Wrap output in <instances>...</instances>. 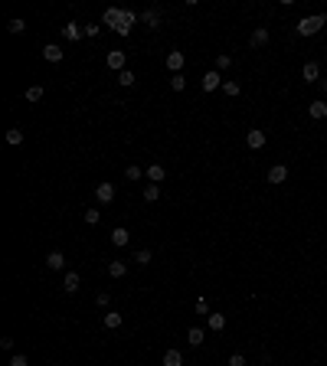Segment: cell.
Returning a JSON list of instances; mask_svg holds the SVG:
<instances>
[{
  "instance_id": "1",
  "label": "cell",
  "mask_w": 327,
  "mask_h": 366,
  "mask_svg": "<svg viewBox=\"0 0 327 366\" xmlns=\"http://www.w3.org/2000/svg\"><path fill=\"white\" fill-rule=\"evenodd\" d=\"M324 23H327V16H324V13L301 16V20H298V33H301V36H314V33L324 30Z\"/></svg>"
},
{
  "instance_id": "2",
  "label": "cell",
  "mask_w": 327,
  "mask_h": 366,
  "mask_svg": "<svg viewBox=\"0 0 327 366\" xmlns=\"http://www.w3.org/2000/svg\"><path fill=\"white\" fill-rule=\"evenodd\" d=\"M134 20H138L134 10H121V16H118V23H115V33H118V36H128L131 26H134Z\"/></svg>"
},
{
  "instance_id": "3",
  "label": "cell",
  "mask_w": 327,
  "mask_h": 366,
  "mask_svg": "<svg viewBox=\"0 0 327 366\" xmlns=\"http://www.w3.org/2000/svg\"><path fill=\"white\" fill-rule=\"evenodd\" d=\"M125 59H128V53H121V49H111V53L105 56L108 69H115V72H125Z\"/></svg>"
},
{
  "instance_id": "4",
  "label": "cell",
  "mask_w": 327,
  "mask_h": 366,
  "mask_svg": "<svg viewBox=\"0 0 327 366\" xmlns=\"http://www.w3.org/2000/svg\"><path fill=\"white\" fill-rule=\"evenodd\" d=\"M216 88H223V75L216 69H210L203 75V92H216Z\"/></svg>"
},
{
  "instance_id": "5",
  "label": "cell",
  "mask_w": 327,
  "mask_h": 366,
  "mask_svg": "<svg viewBox=\"0 0 327 366\" xmlns=\"http://www.w3.org/2000/svg\"><path fill=\"white\" fill-rule=\"evenodd\" d=\"M301 75H304V82L311 85V82H321V66L314 63V59H308L304 63V69H301Z\"/></svg>"
},
{
  "instance_id": "6",
  "label": "cell",
  "mask_w": 327,
  "mask_h": 366,
  "mask_svg": "<svg viewBox=\"0 0 327 366\" xmlns=\"http://www.w3.org/2000/svg\"><path fill=\"white\" fill-rule=\"evenodd\" d=\"M265 141H268V138H265V131H258V128H252V131L245 134V144H249L252 150H262V147H265Z\"/></svg>"
},
{
  "instance_id": "7",
  "label": "cell",
  "mask_w": 327,
  "mask_h": 366,
  "mask_svg": "<svg viewBox=\"0 0 327 366\" xmlns=\"http://www.w3.org/2000/svg\"><path fill=\"white\" fill-rule=\"evenodd\" d=\"M183 63H187V59H183V53H177V49H173V53H167V69H170L173 75H180Z\"/></svg>"
},
{
  "instance_id": "8",
  "label": "cell",
  "mask_w": 327,
  "mask_h": 366,
  "mask_svg": "<svg viewBox=\"0 0 327 366\" xmlns=\"http://www.w3.org/2000/svg\"><path fill=\"white\" fill-rule=\"evenodd\" d=\"M95 196H98V203H111L115 200V183H98V187H95Z\"/></svg>"
},
{
  "instance_id": "9",
  "label": "cell",
  "mask_w": 327,
  "mask_h": 366,
  "mask_svg": "<svg viewBox=\"0 0 327 366\" xmlns=\"http://www.w3.org/2000/svg\"><path fill=\"white\" fill-rule=\"evenodd\" d=\"M308 115H311L314 118V121H324V118H327V101H311V105H308Z\"/></svg>"
},
{
  "instance_id": "10",
  "label": "cell",
  "mask_w": 327,
  "mask_h": 366,
  "mask_svg": "<svg viewBox=\"0 0 327 366\" xmlns=\"http://www.w3.org/2000/svg\"><path fill=\"white\" fill-rule=\"evenodd\" d=\"M43 59H46V63H63V46H56V43L43 46Z\"/></svg>"
},
{
  "instance_id": "11",
  "label": "cell",
  "mask_w": 327,
  "mask_h": 366,
  "mask_svg": "<svg viewBox=\"0 0 327 366\" xmlns=\"http://www.w3.org/2000/svg\"><path fill=\"white\" fill-rule=\"evenodd\" d=\"M128 242H131V232H128V229H111V245H118V249H125Z\"/></svg>"
},
{
  "instance_id": "12",
  "label": "cell",
  "mask_w": 327,
  "mask_h": 366,
  "mask_svg": "<svg viewBox=\"0 0 327 366\" xmlns=\"http://www.w3.org/2000/svg\"><path fill=\"white\" fill-rule=\"evenodd\" d=\"M82 36H85V30H82L79 23H66L63 26V39H69V43H76V39H82Z\"/></svg>"
},
{
  "instance_id": "13",
  "label": "cell",
  "mask_w": 327,
  "mask_h": 366,
  "mask_svg": "<svg viewBox=\"0 0 327 366\" xmlns=\"http://www.w3.org/2000/svg\"><path fill=\"white\" fill-rule=\"evenodd\" d=\"M285 180H288V167L285 164H275L268 170V183H285Z\"/></svg>"
},
{
  "instance_id": "14",
  "label": "cell",
  "mask_w": 327,
  "mask_h": 366,
  "mask_svg": "<svg viewBox=\"0 0 327 366\" xmlns=\"http://www.w3.org/2000/svg\"><path fill=\"white\" fill-rule=\"evenodd\" d=\"M46 268H53V272L66 268V255H63V252H49V255H46Z\"/></svg>"
},
{
  "instance_id": "15",
  "label": "cell",
  "mask_w": 327,
  "mask_h": 366,
  "mask_svg": "<svg viewBox=\"0 0 327 366\" xmlns=\"http://www.w3.org/2000/svg\"><path fill=\"white\" fill-rule=\"evenodd\" d=\"M79 285H82V278H79L76 272H66V278H63V288L69 291V294H76V291H79Z\"/></svg>"
},
{
  "instance_id": "16",
  "label": "cell",
  "mask_w": 327,
  "mask_h": 366,
  "mask_svg": "<svg viewBox=\"0 0 327 366\" xmlns=\"http://www.w3.org/2000/svg\"><path fill=\"white\" fill-rule=\"evenodd\" d=\"M121 324H125V314H118V311H108V314H105V327H108V330H118Z\"/></svg>"
},
{
  "instance_id": "17",
  "label": "cell",
  "mask_w": 327,
  "mask_h": 366,
  "mask_svg": "<svg viewBox=\"0 0 327 366\" xmlns=\"http://www.w3.org/2000/svg\"><path fill=\"white\" fill-rule=\"evenodd\" d=\"M108 275H111V278H125V275H128V262H108Z\"/></svg>"
},
{
  "instance_id": "18",
  "label": "cell",
  "mask_w": 327,
  "mask_h": 366,
  "mask_svg": "<svg viewBox=\"0 0 327 366\" xmlns=\"http://www.w3.org/2000/svg\"><path fill=\"white\" fill-rule=\"evenodd\" d=\"M164 366H183V353H180V350H167V353H164Z\"/></svg>"
},
{
  "instance_id": "19",
  "label": "cell",
  "mask_w": 327,
  "mask_h": 366,
  "mask_svg": "<svg viewBox=\"0 0 327 366\" xmlns=\"http://www.w3.org/2000/svg\"><path fill=\"white\" fill-rule=\"evenodd\" d=\"M164 177H167V170H164L161 164H151V167H148V180H151V183H161Z\"/></svg>"
},
{
  "instance_id": "20",
  "label": "cell",
  "mask_w": 327,
  "mask_h": 366,
  "mask_svg": "<svg viewBox=\"0 0 327 366\" xmlns=\"http://www.w3.org/2000/svg\"><path fill=\"white\" fill-rule=\"evenodd\" d=\"M141 20H144L151 30H157V26H161V13H157V10H144V13H141Z\"/></svg>"
},
{
  "instance_id": "21",
  "label": "cell",
  "mask_w": 327,
  "mask_h": 366,
  "mask_svg": "<svg viewBox=\"0 0 327 366\" xmlns=\"http://www.w3.org/2000/svg\"><path fill=\"white\" fill-rule=\"evenodd\" d=\"M118 16H121V10H118V7H108V10H105V16H101V23H105V26H111V30H115Z\"/></svg>"
},
{
  "instance_id": "22",
  "label": "cell",
  "mask_w": 327,
  "mask_h": 366,
  "mask_svg": "<svg viewBox=\"0 0 327 366\" xmlns=\"http://www.w3.org/2000/svg\"><path fill=\"white\" fill-rule=\"evenodd\" d=\"M7 144H10V147H20V144H23V131H20V128H10V131H7Z\"/></svg>"
},
{
  "instance_id": "23",
  "label": "cell",
  "mask_w": 327,
  "mask_h": 366,
  "mask_svg": "<svg viewBox=\"0 0 327 366\" xmlns=\"http://www.w3.org/2000/svg\"><path fill=\"white\" fill-rule=\"evenodd\" d=\"M268 43V30L265 26H255V33H252V46H265Z\"/></svg>"
},
{
  "instance_id": "24",
  "label": "cell",
  "mask_w": 327,
  "mask_h": 366,
  "mask_svg": "<svg viewBox=\"0 0 327 366\" xmlns=\"http://www.w3.org/2000/svg\"><path fill=\"white\" fill-rule=\"evenodd\" d=\"M187 343H190V347H200V343H203V330L200 327H190L187 330Z\"/></svg>"
},
{
  "instance_id": "25",
  "label": "cell",
  "mask_w": 327,
  "mask_h": 366,
  "mask_svg": "<svg viewBox=\"0 0 327 366\" xmlns=\"http://www.w3.org/2000/svg\"><path fill=\"white\" fill-rule=\"evenodd\" d=\"M118 82H121V85H125V88H131L134 82H138V75H134L131 69H125V72H118Z\"/></svg>"
},
{
  "instance_id": "26",
  "label": "cell",
  "mask_w": 327,
  "mask_h": 366,
  "mask_svg": "<svg viewBox=\"0 0 327 366\" xmlns=\"http://www.w3.org/2000/svg\"><path fill=\"white\" fill-rule=\"evenodd\" d=\"M229 66H233V56H229V53H219L216 56V72H226Z\"/></svg>"
},
{
  "instance_id": "27",
  "label": "cell",
  "mask_w": 327,
  "mask_h": 366,
  "mask_svg": "<svg viewBox=\"0 0 327 366\" xmlns=\"http://www.w3.org/2000/svg\"><path fill=\"white\" fill-rule=\"evenodd\" d=\"M144 200H148V203L161 200V187H157V183H148V187H144Z\"/></svg>"
},
{
  "instance_id": "28",
  "label": "cell",
  "mask_w": 327,
  "mask_h": 366,
  "mask_svg": "<svg viewBox=\"0 0 327 366\" xmlns=\"http://www.w3.org/2000/svg\"><path fill=\"white\" fill-rule=\"evenodd\" d=\"M226 327V314H210V330H223Z\"/></svg>"
},
{
  "instance_id": "29",
  "label": "cell",
  "mask_w": 327,
  "mask_h": 366,
  "mask_svg": "<svg viewBox=\"0 0 327 366\" xmlns=\"http://www.w3.org/2000/svg\"><path fill=\"white\" fill-rule=\"evenodd\" d=\"M223 92H226L229 98H236V95H239L242 88H239V82H233V78H226V82H223Z\"/></svg>"
},
{
  "instance_id": "30",
  "label": "cell",
  "mask_w": 327,
  "mask_h": 366,
  "mask_svg": "<svg viewBox=\"0 0 327 366\" xmlns=\"http://www.w3.org/2000/svg\"><path fill=\"white\" fill-rule=\"evenodd\" d=\"M43 98V85H30L26 88V101H39Z\"/></svg>"
},
{
  "instance_id": "31",
  "label": "cell",
  "mask_w": 327,
  "mask_h": 366,
  "mask_svg": "<svg viewBox=\"0 0 327 366\" xmlns=\"http://www.w3.org/2000/svg\"><path fill=\"white\" fill-rule=\"evenodd\" d=\"M85 222H88V226H98V222H101V213L98 210H85Z\"/></svg>"
},
{
  "instance_id": "32",
  "label": "cell",
  "mask_w": 327,
  "mask_h": 366,
  "mask_svg": "<svg viewBox=\"0 0 327 366\" xmlns=\"http://www.w3.org/2000/svg\"><path fill=\"white\" fill-rule=\"evenodd\" d=\"M134 262H138V265H151V252H148V249L134 252Z\"/></svg>"
},
{
  "instance_id": "33",
  "label": "cell",
  "mask_w": 327,
  "mask_h": 366,
  "mask_svg": "<svg viewBox=\"0 0 327 366\" xmlns=\"http://www.w3.org/2000/svg\"><path fill=\"white\" fill-rule=\"evenodd\" d=\"M170 88H173V92H183V88H187V78H183V75H173L170 78Z\"/></svg>"
},
{
  "instance_id": "34",
  "label": "cell",
  "mask_w": 327,
  "mask_h": 366,
  "mask_svg": "<svg viewBox=\"0 0 327 366\" xmlns=\"http://www.w3.org/2000/svg\"><path fill=\"white\" fill-rule=\"evenodd\" d=\"M108 304H111V294H108V291H101V294L95 297V307H108Z\"/></svg>"
},
{
  "instance_id": "35",
  "label": "cell",
  "mask_w": 327,
  "mask_h": 366,
  "mask_svg": "<svg viewBox=\"0 0 327 366\" xmlns=\"http://www.w3.org/2000/svg\"><path fill=\"white\" fill-rule=\"evenodd\" d=\"M7 30H10V33H23V30H26V23H23V20H10Z\"/></svg>"
},
{
  "instance_id": "36",
  "label": "cell",
  "mask_w": 327,
  "mask_h": 366,
  "mask_svg": "<svg viewBox=\"0 0 327 366\" xmlns=\"http://www.w3.org/2000/svg\"><path fill=\"white\" fill-rule=\"evenodd\" d=\"M125 177H128V180H141V167H134V164H131V167L125 170Z\"/></svg>"
},
{
  "instance_id": "37",
  "label": "cell",
  "mask_w": 327,
  "mask_h": 366,
  "mask_svg": "<svg viewBox=\"0 0 327 366\" xmlns=\"http://www.w3.org/2000/svg\"><path fill=\"white\" fill-rule=\"evenodd\" d=\"M229 366H245V357H242V353H233V357H229Z\"/></svg>"
},
{
  "instance_id": "38",
  "label": "cell",
  "mask_w": 327,
  "mask_h": 366,
  "mask_svg": "<svg viewBox=\"0 0 327 366\" xmlns=\"http://www.w3.org/2000/svg\"><path fill=\"white\" fill-rule=\"evenodd\" d=\"M82 30H85V36H98V23H88V26H82Z\"/></svg>"
},
{
  "instance_id": "39",
  "label": "cell",
  "mask_w": 327,
  "mask_h": 366,
  "mask_svg": "<svg viewBox=\"0 0 327 366\" xmlns=\"http://www.w3.org/2000/svg\"><path fill=\"white\" fill-rule=\"evenodd\" d=\"M10 366H26V357H23V353H16V357H10Z\"/></svg>"
},
{
  "instance_id": "40",
  "label": "cell",
  "mask_w": 327,
  "mask_h": 366,
  "mask_svg": "<svg viewBox=\"0 0 327 366\" xmlns=\"http://www.w3.org/2000/svg\"><path fill=\"white\" fill-rule=\"evenodd\" d=\"M196 314H210V304L203 301V297H200V301H196Z\"/></svg>"
},
{
  "instance_id": "41",
  "label": "cell",
  "mask_w": 327,
  "mask_h": 366,
  "mask_svg": "<svg viewBox=\"0 0 327 366\" xmlns=\"http://www.w3.org/2000/svg\"><path fill=\"white\" fill-rule=\"evenodd\" d=\"M318 85H321V88H324V92H327V78H321V82H318Z\"/></svg>"
}]
</instances>
